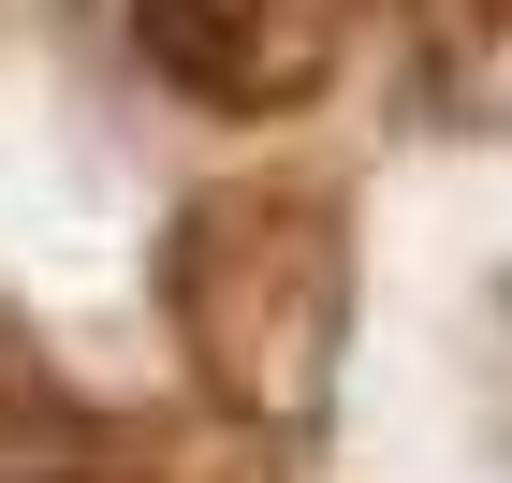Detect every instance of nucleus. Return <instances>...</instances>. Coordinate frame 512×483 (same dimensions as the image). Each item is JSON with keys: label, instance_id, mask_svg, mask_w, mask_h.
Wrapping results in <instances>:
<instances>
[{"label": "nucleus", "instance_id": "f257e3e1", "mask_svg": "<svg viewBox=\"0 0 512 483\" xmlns=\"http://www.w3.org/2000/svg\"><path fill=\"white\" fill-rule=\"evenodd\" d=\"M132 44L205 103H249L278 74V0H132Z\"/></svg>", "mask_w": 512, "mask_h": 483}]
</instances>
